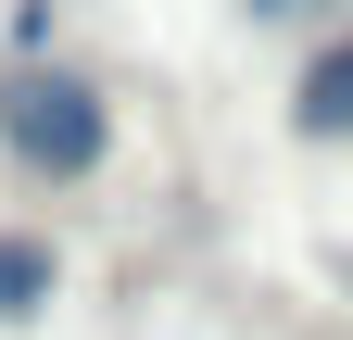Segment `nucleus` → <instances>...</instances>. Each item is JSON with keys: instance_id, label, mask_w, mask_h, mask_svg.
Returning a JSON list of instances; mask_svg holds the SVG:
<instances>
[{"instance_id": "f03ea898", "label": "nucleus", "mask_w": 353, "mask_h": 340, "mask_svg": "<svg viewBox=\"0 0 353 340\" xmlns=\"http://www.w3.org/2000/svg\"><path fill=\"white\" fill-rule=\"evenodd\" d=\"M290 114H303V139H353V38H316V51H303Z\"/></svg>"}, {"instance_id": "f257e3e1", "label": "nucleus", "mask_w": 353, "mask_h": 340, "mask_svg": "<svg viewBox=\"0 0 353 340\" xmlns=\"http://www.w3.org/2000/svg\"><path fill=\"white\" fill-rule=\"evenodd\" d=\"M0 151H13L38 189H76V177H101L114 114H101L88 76H0Z\"/></svg>"}, {"instance_id": "20e7f679", "label": "nucleus", "mask_w": 353, "mask_h": 340, "mask_svg": "<svg viewBox=\"0 0 353 340\" xmlns=\"http://www.w3.org/2000/svg\"><path fill=\"white\" fill-rule=\"evenodd\" d=\"M252 13H278V25H303V13H341V0H252Z\"/></svg>"}, {"instance_id": "7ed1b4c3", "label": "nucleus", "mask_w": 353, "mask_h": 340, "mask_svg": "<svg viewBox=\"0 0 353 340\" xmlns=\"http://www.w3.org/2000/svg\"><path fill=\"white\" fill-rule=\"evenodd\" d=\"M38 290H51V252H38V240H0V303H38Z\"/></svg>"}]
</instances>
